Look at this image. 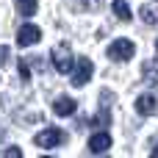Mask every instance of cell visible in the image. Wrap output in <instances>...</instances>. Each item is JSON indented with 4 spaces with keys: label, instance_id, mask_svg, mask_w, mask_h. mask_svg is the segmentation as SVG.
<instances>
[{
    "label": "cell",
    "instance_id": "obj_14",
    "mask_svg": "<svg viewBox=\"0 0 158 158\" xmlns=\"http://www.w3.org/2000/svg\"><path fill=\"white\" fill-rule=\"evenodd\" d=\"M6 158H22L19 147H8V150H6Z\"/></svg>",
    "mask_w": 158,
    "mask_h": 158
},
{
    "label": "cell",
    "instance_id": "obj_16",
    "mask_svg": "<svg viewBox=\"0 0 158 158\" xmlns=\"http://www.w3.org/2000/svg\"><path fill=\"white\" fill-rule=\"evenodd\" d=\"M83 3V8H97L100 6V0H81Z\"/></svg>",
    "mask_w": 158,
    "mask_h": 158
},
{
    "label": "cell",
    "instance_id": "obj_5",
    "mask_svg": "<svg viewBox=\"0 0 158 158\" xmlns=\"http://www.w3.org/2000/svg\"><path fill=\"white\" fill-rule=\"evenodd\" d=\"M92 72H94V64L89 58H78L75 72H72V86H86L92 81Z\"/></svg>",
    "mask_w": 158,
    "mask_h": 158
},
{
    "label": "cell",
    "instance_id": "obj_1",
    "mask_svg": "<svg viewBox=\"0 0 158 158\" xmlns=\"http://www.w3.org/2000/svg\"><path fill=\"white\" fill-rule=\"evenodd\" d=\"M133 53H136V44L131 39H117V42L108 44V58L111 61H128V58H133Z\"/></svg>",
    "mask_w": 158,
    "mask_h": 158
},
{
    "label": "cell",
    "instance_id": "obj_2",
    "mask_svg": "<svg viewBox=\"0 0 158 158\" xmlns=\"http://www.w3.org/2000/svg\"><path fill=\"white\" fill-rule=\"evenodd\" d=\"M72 64H75V58H72L69 44H58V47L53 50V67H56L58 72H72Z\"/></svg>",
    "mask_w": 158,
    "mask_h": 158
},
{
    "label": "cell",
    "instance_id": "obj_8",
    "mask_svg": "<svg viewBox=\"0 0 158 158\" xmlns=\"http://www.w3.org/2000/svg\"><path fill=\"white\" fill-rule=\"evenodd\" d=\"M111 147V136L108 133H94L92 139H89V150L92 153H106Z\"/></svg>",
    "mask_w": 158,
    "mask_h": 158
},
{
    "label": "cell",
    "instance_id": "obj_11",
    "mask_svg": "<svg viewBox=\"0 0 158 158\" xmlns=\"http://www.w3.org/2000/svg\"><path fill=\"white\" fill-rule=\"evenodd\" d=\"M114 14H117V19H122V22H128V19H131V8H128V3H122V0H117V3H114Z\"/></svg>",
    "mask_w": 158,
    "mask_h": 158
},
{
    "label": "cell",
    "instance_id": "obj_3",
    "mask_svg": "<svg viewBox=\"0 0 158 158\" xmlns=\"http://www.w3.org/2000/svg\"><path fill=\"white\" fill-rule=\"evenodd\" d=\"M33 142H36V147H58V144L67 142V133L58 131V128H47V131H42Z\"/></svg>",
    "mask_w": 158,
    "mask_h": 158
},
{
    "label": "cell",
    "instance_id": "obj_6",
    "mask_svg": "<svg viewBox=\"0 0 158 158\" xmlns=\"http://www.w3.org/2000/svg\"><path fill=\"white\" fill-rule=\"evenodd\" d=\"M136 111H139L142 117L156 114V111H158V97H156V94H139V100H136Z\"/></svg>",
    "mask_w": 158,
    "mask_h": 158
},
{
    "label": "cell",
    "instance_id": "obj_12",
    "mask_svg": "<svg viewBox=\"0 0 158 158\" xmlns=\"http://www.w3.org/2000/svg\"><path fill=\"white\" fill-rule=\"evenodd\" d=\"M139 14H142V19H144L147 25H156V11H153L150 6H142V11H139Z\"/></svg>",
    "mask_w": 158,
    "mask_h": 158
},
{
    "label": "cell",
    "instance_id": "obj_19",
    "mask_svg": "<svg viewBox=\"0 0 158 158\" xmlns=\"http://www.w3.org/2000/svg\"><path fill=\"white\" fill-rule=\"evenodd\" d=\"M156 50H158V39H156Z\"/></svg>",
    "mask_w": 158,
    "mask_h": 158
},
{
    "label": "cell",
    "instance_id": "obj_7",
    "mask_svg": "<svg viewBox=\"0 0 158 158\" xmlns=\"http://www.w3.org/2000/svg\"><path fill=\"white\" fill-rule=\"evenodd\" d=\"M53 111H56L58 117H69V114H75V100L67 97V94H61V97L53 103Z\"/></svg>",
    "mask_w": 158,
    "mask_h": 158
},
{
    "label": "cell",
    "instance_id": "obj_10",
    "mask_svg": "<svg viewBox=\"0 0 158 158\" xmlns=\"http://www.w3.org/2000/svg\"><path fill=\"white\" fill-rule=\"evenodd\" d=\"M14 3H17V11L22 17H33L36 8H39V0H14Z\"/></svg>",
    "mask_w": 158,
    "mask_h": 158
},
{
    "label": "cell",
    "instance_id": "obj_9",
    "mask_svg": "<svg viewBox=\"0 0 158 158\" xmlns=\"http://www.w3.org/2000/svg\"><path fill=\"white\" fill-rule=\"evenodd\" d=\"M142 78L147 83H158V58H150L142 64Z\"/></svg>",
    "mask_w": 158,
    "mask_h": 158
},
{
    "label": "cell",
    "instance_id": "obj_13",
    "mask_svg": "<svg viewBox=\"0 0 158 158\" xmlns=\"http://www.w3.org/2000/svg\"><path fill=\"white\" fill-rule=\"evenodd\" d=\"M19 75H22V81H31V64L25 58H19Z\"/></svg>",
    "mask_w": 158,
    "mask_h": 158
},
{
    "label": "cell",
    "instance_id": "obj_15",
    "mask_svg": "<svg viewBox=\"0 0 158 158\" xmlns=\"http://www.w3.org/2000/svg\"><path fill=\"white\" fill-rule=\"evenodd\" d=\"M0 64H8V47H0Z\"/></svg>",
    "mask_w": 158,
    "mask_h": 158
},
{
    "label": "cell",
    "instance_id": "obj_4",
    "mask_svg": "<svg viewBox=\"0 0 158 158\" xmlns=\"http://www.w3.org/2000/svg\"><path fill=\"white\" fill-rule=\"evenodd\" d=\"M42 39V31H39V25H33V22H25L19 31H17V44L19 47H31V44H36Z\"/></svg>",
    "mask_w": 158,
    "mask_h": 158
},
{
    "label": "cell",
    "instance_id": "obj_20",
    "mask_svg": "<svg viewBox=\"0 0 158 158\" xmlns=\"http://www.w3.org/2000/svg\"><path fill=\"white\" fill-rule=\"evenodd\" d=\"M44 158H50V156H44Z\"/></svg>",
    "mask_w": 158,
    "mask_h": 158
},
{
    "label": "cell",
    "instance_id": "obj_17",
    "mask_svg": "<svg viewBox=\"0 0 158 158\" xmlns=\"http://www.w3.org/2000/svg\"><path fill=\"white\" fill-rule=\"evenodd\" d=\"M150 158H158V144L153 147V153H150Z\"/></svg>",
    "mask_w": 158,
    "mask_h": 158
},
{
    "label": "cell",
    "instance_id": "obj_18",
    "mask_svg": "<svg viewBox=\"0 0 158 158\" xmlns=\"http://www.w3.org/2000/svg\"><path fill=\"white\" fill-rule=\"evenodd\" d=\"M3 136H6V133H3V128H0V139H3Z\"/></svg>",
    "mask_w": 158,
    "mask_h": 158
}]
</instances>
